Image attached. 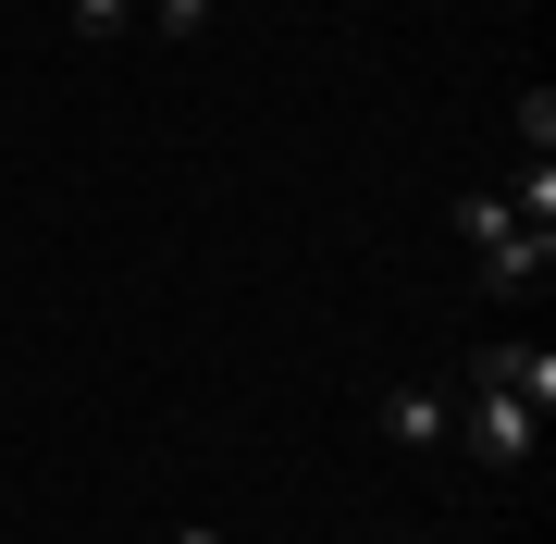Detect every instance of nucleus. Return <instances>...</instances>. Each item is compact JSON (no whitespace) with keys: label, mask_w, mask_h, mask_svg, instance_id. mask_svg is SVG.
Listing matches in <instances>:
<instances>
[{"label":"nucleus","mask_w":556,"mask_h":544,"mask_svg":"<svg viewBox=\"0 0 556 544\" xmlns=\"http://www.w3.org/2000/svg\"><path fill=\"white\" fill-rule=\"evenodd\" d=\"M457 236L482 248V284H507V298H532L556 273V223H519L507 186H482V199H457Z\"/></svg>","instance_id":"obj_1"},{"label":"nucleus","mask_w":556,"mask_h":544,"mask_svg":"<svg viewBox=\"0 0 556 544\" xmlns=\"http://www.w3.org/2000/svg\"><path fill=\"white\" fill-rule=\"evenodd\" d=\"M457 433H470L482 445V458H495V470H532V408H519V396H495V383H470V408H457Z\"/></svg>","instance_id":"obj_2"},{"label":"nucleus","mask_w":556,"mask_h":544,"mask_svg":"<svg viewBox=\"0 0 556 544\" xmlns=\"http://www.w3.org/2000/svg\"><path fill=\"white\" fill-rule=\"evenodd\" d=\"M470 383H495V396H519V408L544 421V408H556V346H482Z\"/></svg>","instance_id":"obj_3"},{"label":"nucleus","mask_w":556,"mask_h":544,"mask_svg":"<svg viewBox=\"0 0 556 544\" xmlns=\"http://www.w3.org/2000/svg\"><path fill=\"white\" fill-rule=\"evenodd\" d=\"M383 433H396V445H445V433H457V396H433V383H396V396H383Z\"/></svg>","instance_id":"obj_4"},{"label":"nucleus","mask_w":556,"mask_h":544,"mask_svg":"<svg viewBox=\"0 0 556 544\" xmlns=\"http://www.w3.org/2000/svg\"><path fill=\"white\" fill-rule=\"evenodd\" d=\"M124 13L137 0H75V38H124Z\"/></svg>","instance_id":"obj_5"},{"label":"nucleus","mask_w":556,"mask_h":544,"mask_svg":"<svg viewBox=\"0 0 556 544\" xmlns=\"http://www.w3.org/2000/svg\"><path fill=\"white\" fill-rule=\"evenodd\" d=\"M211 25V0H161V38H199Z\"/></svg>","instance_id":"obj_6"},{"label":"nucleus","mask_w":556,"mask_h":544,"mask_svg":"<svg viewBox=\"0 0 556 544\" xmlns=\"http://www.w3.org/2000/svg\"><path fill=\"white\" fill-rule=\"evenodd\" d=\"M174 544H223V532H174Z\"/></svg>","instance_id":"obj_7"}]
</instances>
